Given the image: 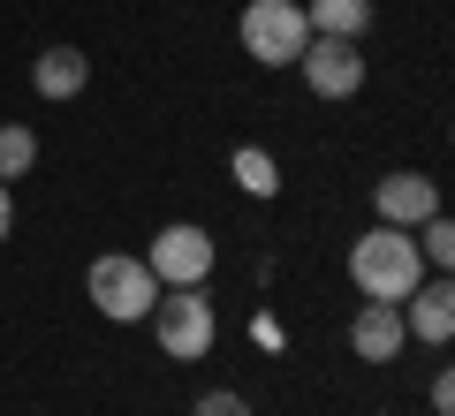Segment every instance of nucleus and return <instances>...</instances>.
Wrapping results in <instances>:
<instances>
[{"mask_svg":"<svg viewBox=\"0 0 455 416\" xmlns=\"http://www.w3.org/2000/svg\"><path fill=\"white\" fill-rule=\"evenodd\" d=\"M296 76L311 83V98H326V106H341V98L364 91V38H304V53H296Z\"/></svg>","mask_w":455,"mask_h":416,"instance_id":"423d86ee","label":"nucleus"},{"mask_svg":"<svg viewBox=\"0 0 455 416\" xmlns=\"http://www.w3.org/2000/svg\"><path fill=\"white\" fill-rule=\"evenodd\" d=\"M304 23L319 38H364L372 31V0H304Z\"/></svg>","mask_w":455,"mask_h":416,"instance_id":"9b49d317","label":"nucleus"},{"mask_svg":"<svg viewBox=\"0 0 455 416\" xmlns=\"http://www.w3.org/2000/svg\"><path fill=\"white\" fill-rule=\"evenodd\" d=\"M84 83H92V53L84 46H46L31 61V91L53 98V106H61V98H84Z\"/></svg>","mask_w":455,"mask_h":416,"instance_id":"9d476101","label":"nucleus"},{"mask_svg":"<svg viewBox=\"0 0 455 416\" xmlns=\"http://www.w3.org/2000/svg\"><path fill=\"white\" fill-rule=\"evenodd\" d=\"M304 38H311L304 0H243V16H235V46L259 68H296Z\"/></svg>","mask_w":455,"mask_h":416,"instance_id":"20e7f679","label":"nucleus"},{"mask_svg":"<svg viewBox=\"0 0 455 416\" xmlns=\"http://www.w3.org/2000/svg\"><path fill=\"white\" fill-rule=\"evenodd\" d=\"M403 334L425 341V349H448L455 341V280L448 272H425L418 288L403 295Z\"/></svg>","mask_w":455,"mask_h":416,"instance_id":"6e6552de","label":"nucleus"},{"mask_svg":"<svg viewBox=\"0 0 455 416\" xmlns=\"http://www.w3.org/2000/svg\"><path fill=\"white\" fill-rule=\"evenodd\" d=\"M410 242H418L425 272H448V265H455V220H448V212H433L425 227H410Z\"/></svg>","mask_w":455,"mask_h":416,"instance_id":"4468645a","label":"nucleus"},{"mask_svg":"<svg viewBox=\"0 0 455 416\" xmlns=\"http://www.w3.org/2000/svg\"><path fill=\"white\" fill-rule=\"evenodd\" d=\"M16 235V190H8V182H0V242Z\"/></svg>","mask_w":455,"mask_h":416,"instance_id":"f3484780","label":"nucleus"},{"mask_svg":"<svg viewBox=\"0 0 455 416\" xmlns=\"http://www.w3.org/2000/svg\"><path fill=\"white\" fill-rule=\"evenodd\" d=\"M433 416H455V379H448V371L433 379Z\"/></svg>","mask_w":455,"mask_h":416,"instance_id":"dca6fc26","label":"nucleus"},{"mask_svg":"<svg viewBox=\"0 0 455 416\" xmlns=\"http://www.w3.org/2000/svg\"><path fill=\"white\" fill-rule=\"evenodd\" d=\"M84 295H92L99 318H114V326H145L152 303H160V280H152L145 257L107 250V257H92V265H84Z\"/></svg>","mask_w":455,"mask_h":416,"instance_id":"f03ea898","label":"nucleus"},{"mask_svg":"<svg viewBox=\"0 0 455 416\" xmlns=\"http://www.w3.org/2000/svg\"><path fill=\"white\" fill-rule=\"evenodd\" d=\"M228 175H235L243 197H274L281 190V160L266 145H235V152H228Z\"/></svg>","mask_w":455,"mask_h":416,"instance_id":"f8f14e48","label":"nucleus"},{"mask_svg":"<svg viewBox=\"0 0 455 416\" xmlns=\"http://www.w3.org/2000/svg\"><path fill=\"white\" fill-rule=\"evenodd\" d=\"M403 349H410L403 303H357V318H349V356H357V364H395Z\"/></svg>","mask_w":455,"mask_h":416,"instance_id":"1a4fd4ad","label":"nucleus"},{"mask_svg":"<svg viewBox=\"0 0 455 416\" xmlns=\"http://www.w3.org/2000/svg\"><path fill=\"white\" fill-rule=\"evenodd\" d=\"M145 326H152L167 364H205L212 341H220V310H212L205 288H160V303H152Z\"/></svg>","mask_w":455,"mask_h":416,"instance_id":"7ed1b4c3","label":"nucleus"},{"mask_svg":"<svg viewBox=\"0 0 455 416\" xmlns=\"http://www.w3.org/2000/svg\"><path fill=\"white\" fill-rule=\"evenodd\" d=\"M145 265H152V280H160V288H205L212 265H220V242H212L197 220H167L160 235H152Z\"/></svg>","mask_w":455,"mask_h":416,"instance_id":"39448f33","label":"nucleus"},{"mask_svg":"<svg viewBox=\"0 0 455 416\" xmlns=\"http://www.w3.org/2000/svg\"><path fill=\"white\" fill-rule=\"evenodd\" d=\"M418 280H425V257H418V242H410L403 227H364V235L349 242V288H357L364 303H403Z\"/></svg>","mask_w":455,"mask_h":416,"instance_id":"f257e3e1","label":"nucleus"},{"mask_svg":"<svg viewBox=\"0 0 455 416\" xmlns=\"http://www.w3.org/2000/svg\"><path fill=\"white\" fill-rule=\"evenodd\" d=\"M38 167V129L31 122H0V182H23Z\"/></svg>","mask_w":455,"mask_h":416,"instance_id":"ddd939ff","label":"nucleus"},{"mask_svg":"<svg viewBox=\"0 0 455 416\" xmlns=\"http://www.w3.org/2000/svg\"><path fill=\"white\" fill-rule=\"evenodd\" d=\"M372 212H379V227H425L433 212H448L440 205V182L433 175H418V167H395V175H379L372 182Z\"/></svg>","mask_w":455,"mask_h":416,"instance_id":"0eeeda50","label":"nucleus"},{"mask_svg":"<svg viewBox=\"0 0 455 416\" xmlns=\"http://www.w3.org/2000/svg\"><path fill=\"white\" fill-rule=\"evenodd\" d=\"M190 416H259V409H251L235 386H212V394H197V409H190Z\"/></svg>","mask_w":455,"mask_h":416,"instance_id":"2eb2a0df","label":"nucleus"}]
</instances>
